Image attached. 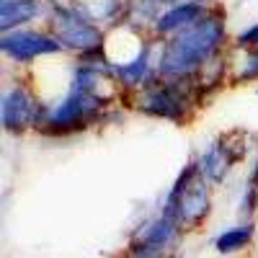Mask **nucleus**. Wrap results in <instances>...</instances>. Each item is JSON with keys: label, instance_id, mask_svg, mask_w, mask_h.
Wrapping results in <instances>:
<instances>
[{"label": "nucleus", "instance_id": "nucleus-17", "mask_svg": "<svg viewBox=\"0 0 258 258\" xmlns=\"http://www.w3.org/2000/svg\"><path fill=\"white\" fill-rule=\"evenodd\" d=\"M147 3H153V6H158L163 11V8H170V6H176V3H183V0H147Z\"/></svg>", "mask_w": 258, "mask_h": 258}, {"label": "nucleus", "instance_id": "nucleus-15", "mask_svg": "<svg viewBox=\"0 0 258 258\" xmlns=\"http://www.w3.org/2000/svg\"><path fill=\"white\" fill-rule=\"evenodd\" d=\"M258 209V183L253 181H245V188H243V197H240V220L243 222H253V214Z\"/></svg>", "mask_w": 258, "mask_h": 258}, {"label": "nucleus", "instance_id": "nucleus-14", "mask_svg": "<svg viewBox=\"0 0 258 258\" xmlns=\"http://www.w3.org/2000/svg\"><path fill=\"white\" fill-rule=\"evenodd\" d=\"M258 80V49L245 52L243 59L238 62V68L232 73V83L235 85H243V83H253Z\"/></svg>", "mask_w": 258, "mask_h": 258}, {"label": "nucleus", "instance_id": "nucleus-16", "mask_svg": "<svg viewBox=\"0 0 258 258\" xmlns=\"http://www.w3.org/2000/svg\"><path fill=\"white\" fill-rule=\"evenodd\" d=\"M235 47H238V49H245V52L258 49V24L248 26L245 31H240L238 36H235Z\"/></svg>", "mask_w": 258, "mask_h": 258}, {"label": "nucleus", "instance_id": "nucleus-10", "mask_svg": "<svg viewBox=\"0 0 258 258\" xmlns=\"http://www.w3.org/2000/svg\"><path fill=\"white\" fill-rule=\"evenodd\" d=\"M232 163H238V160H235V153H232L227 137H220V140L209 142V145L202 150V155L197 158L199 173H202L212 186H220V183L227 178Z\"/></svg>", "mask_w": 258, "mask_h": 258}, {"label": "nucleus", "instance_id": "nucleus-6", "mask_svg": "<svg viewBox=\"0 0 258 258\" xmlns=\"http://www.w3.org/2000/svg\"><path fill=\"white\" fill-rule=\"evenodd\" d=\"M44 119V103H39L36 93L26 83H13L0 98V121L11 135H24L29 129H39Z\"/></svg>", "mask_w": 258, "mask_h": 258}, {"label": "nucleus", "instance_id": "nucleus-7", "mask_svg": "<svg viewBox=\"0 0 258 258\" xmlns=\"http://www.w3.org/2000/svg\"><path fill=\"white\" fill-rule=\"evenodd\" d=\"M0 52L16 64H29L39 57H49L62 52V44L49 31H34V29H18L0 36Z\"/></svg>", "mask_w": 258, "mask_h": 258}, {"label": "nucleus", "instance_id": "nucleus-21", "mask_svg": "<svg viewBox=\"0 0 258 258\" xmlns=\"http://www.w3.org/2000/svg\"><path fill=\"white\" fill-rule=\"evenodd\" d=\"M129 258H142V255H137V253H129Z\"/></svg>", "mask_w": 258, "mask_h": 258}, {"label": "nucleus", "instance_id": "nucleus-13", "mask_svg": "<svg viewBox=\"0 0 258 258\" xmlns=\"http://www.w3.org/2000/svg\"><path fill=\"white\" fill-rule=\"evenodd\" d=\"M253 235H255V225L253 222H240L235 227H227L225 232H220L214 238V248L222 255H232V253H240L243 248H248L253 243Z\"/></svg>", "mask_w": 258, "mask_h": 258}, {"label": "nucleus", "instance_id": "nucleus-5", "mask_svg": "<svg viewBox=\"0 0 258 258\" xmlns=\"http://www.w3.org/2000/svg\"><path fill=\"white\" fill-rule=\"evenodd\" d=\"M47 21H49V34L62 44V49H70L78 57L106 47V31L85 18L75 3L49 6Z\"/></svg>", "mask_w": 258, "mask_h": 258}, {"label": "nucleus", "instance_id": "nucleus-19", "mask_svg": "<svg viewBox=\"0 0 258 258\" xmlns=\"http://www.w3.org/2000/svg\"><path fill=\"white\" fill-rule=\"evenodd\" d=\"M191 3H197V6H202V8H212L214 0H191Z\"/></svg>", "mask_w": 258, "mask_h": 258}, {"label": "nucleus", "instance_id": "nucleus-4", "mask_svg": "<svg viewBox=\"0 0 258 258\" xmlns=\"http://www.w3.org/2000/svg\"><path fill=\"white\" fill-rule=\"evenodd\" d=\"M137 111L153 119H165L173 124H183L191 119L194 109L199 106L197 80L194 78H155L150 85L135 93Z\"/></svg>", "mask_w": 258, "mask_h": 258}, {"label": "nucleus", "instance_id": "nucleus-9", "mask_svg": "<svg viewBox=\"0 0 258 258\" xmlns=\"http://www.w3.org/2000/svg\"><path fill=\"white\" fill-rule=\"evenodd\" d=\"M209 8H202L197 3H191V0H183V3H176V6H170V8H163L160 16L155 18V24H153V36L155 39H170V36H176L178 31L188 29L191 24H197V21L207 13Z\"/></svg>", "mask_w": 258, "mask_h": 258}, {"label": "nucleus", "instance_id": "nucleus-3", "mask_svg": "<svg viewBox=\"0 0 258 258\" xmlns=\"http://www.w3.org/2000/svg\"><path fill=\"white\" fill-rule=\"evenodd\" d=\"M209 212H212V183L199 173L197 160H191L170 186L160 214L173 220L183 232H191L207 222Z\"/></svg>", "mask_w": 258, "mask_h": 258}, {"label": "nucleus", "instance_id": "nucleus-18", "mask_svg": "<svg viewBox=\"0 0 258 258\" xmlns=\"http://www.w3.org/2000/svg\"><path fill=\"white\" fill-rule=\"evenodd\" d=\"M248 181L258 183V153H255V160H253V168H250V178H248Z\"/></svg>", "mask_w": 258, "mask_h": 258}, {"label": "nucleus", "instance_id": "nucleus-2", "mask_svg": "<svg viewBox=\"0 0 258 258\" xmlns=\"http://www.w3.org/2000/svg\"><path fill=\"white\" fill-rule=\"evenodd\" d=\"M227 44V26L220 8H209L197 24L163 41L158 75L160 78H197L207 64L222 57Z\"/></svg>", "mask_w": 258, "mask_h": 258}, {"label": "nucleus", "instance_id": "nucleus-1", "mask_svg": "<svg viewBox=\"0 0 258 258\" xmlns=\"http://www.w3.org/2000/svg\"><path fill=\"white\" fill-rule=\"evenodd\" d=\"M111 83L114 78L78 62L70 75L68 93L57 103L44 106V119H41L39 129H44L47 135L62 137V135H73V132H80V129H88L103 121L106 106L114 98L106 91Z\"/></svg>", "mask_w": 258, "mask_h": 258}, {"label": "nucleus", "instance_id": "nucleus-12", "mask_svg": "<svg viewBox=\"0 0 258 258\" xmlns=\"http://www.w3.org/2000/svg\"><path fill=\"white\" fill-rule=\"evenodd\" d=\"M126 3L129 0H78L75 6L96 26H121Z\"/></svg>", "mask_w": 258, "mask_h": 258}, {"label": "nucleus", "instance_id": "nucleus-11", "mask_svg": "<svg viewBox=\"0 0 258 258\" xmlns=\"http://www.w3.org/2000/svg\"><path fill=\"white\" fill-rule=\"evenodd\" d=\"M41 16H49V6L44 0H3L0 3V31L11 34L26 29Z\"/></svg>", "mask_w": 258, "mask_h": 258}, {"label": "nucleus", "instance_id": "nucleus-8", "mask_svg": "<svg viewBox=\"0 0 258 258\" xmlns=\"http://www.w3.org/2000/svg\"><path fill=\"white\" fill-rule=\"evenodd\" d=\"M181 235H183V230L173 220H168L165 214H158L155 220L145 222L137 230L129 253H137L142 258H165L178 245Z\"/></svg>", "mask_w": 258, "mask_h": 258}, {"label": "nucleus", "instance_id": "nucleus-20", "mask_svg": "<svg viewBox=\"0 0 258 258\" xmlns=\"http://www.w3.org/2000/svg\"><path fill=\"white\" fill-rule=\"evenodd\" d=\"M64 3H78V0H49V6H64Z\"/></svg>", "mask_w": 258, "mask_h": 258}]
</instances>
